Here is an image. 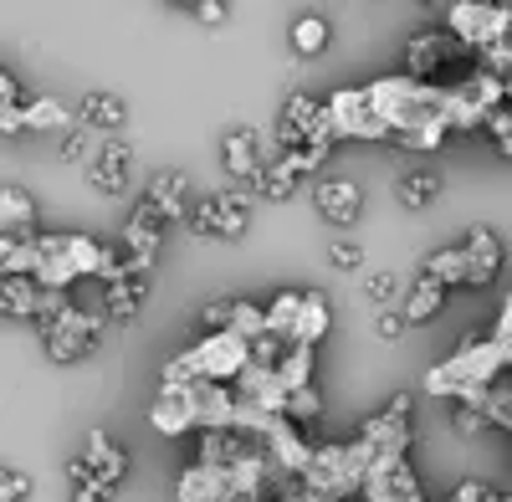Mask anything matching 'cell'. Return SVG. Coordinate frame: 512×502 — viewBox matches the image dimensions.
I'll return each mask as SVG.
<instances>
[{"instance_id": "33", "label": "cell", "mask_w": 512, "mask_h": 502, "mask_svg": "<svg viewBox=\"0 0 512 502\" xmlns=\"http://www.w3.org/2000/svg\"><path fill=\"white\" fill-rule=\"evenodd\" d=\"M297 180H303V175H297L292 164L277 154V159H267V170L256 175V195H267V200H287V195L297 190Z\"/></svg>"}, {"instance_id": "43", "label": "cell", "mask_w": 512, "mask_h": 502, "mask_svg": "<svg viewBox=\"0 0 512 502\" xmlns=\"http://www.w3.org/2000/svg\"><path fill=\"white\" fill-rule=\"evenodd\" d=\"M236 323V298H221V303H205L200 308V328L205 333H226Z\"/></svg>"}, {"instance_id": "55", "label": "cell", "mask_w": 512, "mask_h": 502, "mask_svg": "<svg viewBox=\"0 0 512 502\" xmlns=\"http://www.w3.org/2000/svg\"><path fill=\"white\" fill-rule=\"evenodd\" d=\"M487 502H512V492H497V487H492V492H487Z\"/></svg>"}, {"instance_id": "9", "label": "cell", "mask_w": 512, "mask_h": 502, "mask_svg": "<svg viewBox=\"0 0 512 502\" xmlns=\"http://www.w3.org/2000/svg\"><path fill=\"white\" fill-rule=\"evenodd\" d=\"M0 308H6L11 323H41L47 328L52 318H62L72 308L67 292H52V287H41L31 277H6V287H0Z\"/></svg>"}, {"instance_id": "6", "label": "cell", "mask_w": 512, "mask_h": 502, "mask_svg": "<svg viewBox=\"0 0 512 502\" xmlns=\"http://www.w3.org/2000/svg\"><path fill=\"white\" fill-rule=\"evenodd\" d=\"M328 118L338 139H374V144H395V129L374 113L369 103V82L364 88H333L328 93Z\"/></svg>"}, {"instance_id": "46", "label": "cell", "mask_w": 512, "mask_h": 502, "mask_svg": "<svg viewBox=\"0 0 512 502\" xmlns=\"http://www.w3.org/2000/svg\"><path fill=\"white\" fill-rule=\"evenodd\" d=\"M451 426H456V436H466V441H472V436H482L492 421H487V415H482L477 405H456V410H451Z\"/></svg>"}, {"instance_id": "38", "label": "cell", "mask_w": 512, "mask_h": 502, "mask_svg": "<svg viewBox=\"0 0 512 502\" xmlns=\"http://www.w3.org/2000/svg\"><path fill=\"white\" fill-rule=\"evenodd\" d=\"M67 482H72V502H108L113 492L93 477V467L88 462H82V456H77V462L67 467Z\"/></svg>"}, {"instance_id": "12", "label": "cell", "mask_w": 512, "mask_h": 502, "mask_svg": "<svg viewBox=\"0 0 512 502\" xmlns=\"http://www.w3.org/2000/svg\"><path fill=\"white\" fill-rule=\"evenodd\" d=\"M246 195L241 190H221V195H205L200 205H190V231L195 236H226L236 241L246 231Z\"/></svg>"}, {"instance_id": "56", "label": "cell", "mask_w": 512, "mask_h": 502, "mask_svg": "<svg viewBox=\"0 0 512 502\" xmlns=\"http://www.w3.org/2000/svg\"><path fill=\"white\" fill-rule=\"evenodd\" d=\"M497 149H502V154H507V159H512V139H502V144H497Z\"/></svg>"}, {"instance_id": "21", "label": "cell", "mask_w": 512, "mask_h": 502, "mask_svg": "<svg viewBox=\"0 0 512 502\" xmlns=\"http://www.w3.org/2000/svg\"><path fill=\"white\" fill-rule=\"evenodd\" d=\"M313 200H318V216L333 221V226H354L359 211H364V190L354 180H323Z\"/></svg>"}, {"instance_id": "18", "label": "cell", "mask_w": 512, "mask_h": 502, "mask_svg": "<svg viewBox=\"0 0 512 502\" xmlns=\"http://www.w3.org/2000/svg\"><path fill=\"white\" fill-rule=\"evenodd\" d=\"M128 175H134V154H128V144H123V139L98 144V154H93V164H88L93 190H98V195H123V190H128Z\"/></svg>"}, {"instance_id": "4", "label": "cell", "mask_w": 512, "mask_h": 502, "mask_svg": "<svg viewBox=\"0 0 512 502\" xmlns=\"http://www.w3.org/2000/svg\"><path fill=\"white\" fill-rule=\"evenodd\" d=\"M482 57L466 47L461 36H451L446 26H420L410 41H405V77H415V82H436V77H446V72H472Z\"/></svg>"}, {"instance_id": "32", "label": "cell", "mask_w": 512, "mask_h": 502, "mask_svg": "<svg viewBox=\"0 0 512 502\" xmlns=\"http://www.w3.org/2000/svg\"><path fill=\"white\" fill-rule=\"evenodd\" d=\"M297 313H303V292H277V303L267 308V333L282 339L292 349V333H297Z\"/></svg>"}, {"instance_id": "39", "label": "cell", "mask_w": 512, "mask_h": 502, "mask_svg": "<svg viewBox=\"0 0 512 502\" xmlns=\"http://www.w3.org/2000/svg\"><path fill=\"white\" fill-rule=\"evenodd\" d=\"M441 195V175L436 170H415L400 180V205H431Z\"/></svg>"}, {"instance_id": "59", "label": "cell", "mask_w": 512, "mask_h": 502, "mask_svg": "<svg viewBox=\"0 0 512 502\" xmlns=\"http://www.w3.org/2000/svg\"><path fill=\"white\" fill-rule=\"evenodd\" d=\"M507 431H512V426H507Z\"/></svg>"}, {"instance_id": "11", "label": "cell", "mask_w": 512, "mask_h": 502, "mask_svg": "<svg viewBox=\"0 0 512 502\" xmlns=\"http://www.w3.org/2000/svg\"><path fill=\"white\" fill-rule=\"evenodd\" d=\"M159 236H164V221L149 211V205H139V211L128 216L123 236H118V251H123V267H128V277L149 282V272H154V251H159Z\"/></svg>"}, {"instance_id": "24", "label": "cell", "mask_w": 512, "mask_h": 502, "mask_svg": "<svg viewBox=\"0 0 512 502\" xmlns=\"http://www.w3.org/2000/svg\"><path fill=\"white\" fill-rule=\"evenodd\" d=\"M82 462L93 467V477L108 487V492H118V482H123V472H128V456H123V446L108 436V431H93L88 436V456Z\"/></svg>"}, {"instance_id": "27", "label": "cell", "mask_w": 512, "mask_h": 502, "mask_svg": "<svg viewBox=\"0 0 512 502\" xmlns=\"http://www.w3.org/2000/svg\"><path fill=\"white\" fill-rule=\"evenodd\" d=\"M149 426L159 431V436H169V441H175V436H190L195 431V421H190V410H185V400H175V395H154L149 400Z\"/></svg>"}, {"instance_id": "25", "label": "cell", "mask_w": 512, "mask_h": 502, "mask_svg": "<svg viewBox=\"0 0 512 502\" xmlns=\"http://www.w3.org/2000/svg\"><path fill=\"white\" fill-rule=\"evenodd\" d=\"M333 313H328V298L318 287L303 292V313H297V333H292V349H318L323 344V333H328Z\"/></svg>"}, {"instance_id": "22", "label": "cell", "mask_w": 512, "mask_h": 502, "mask_svg": "<svg viewBox=\"0 0 512 502\" xmlns=\"http://www.w3.org/2000/svg\"><path fill=\"white\" fill-rule=\"evenodd\" d=\"M236 395H241V405H256L267 415H287V390L277 385V369H256L251 364L236 380Z\"/></svg>"}, {"instance_id": "17", "label": "cell", "mask_w": 512, "mask_h": 502, "mask_svg": "<svg viewBox=\"0 0 512 502\" xmlns=\"http://www.w3.org/2000/svg\"><path fill=\"white\" fill-rule=\"evenodd\" d=\"M461 251H466V287H492L497 272H502V241H497V231L472 226L461 236Z\"/></svg>"}, {"instance_id": "47", "label": "cell", "mask_w": 512, "mask_h": 502, "mask_svg": "<svg viewBox=\"0 0 512 502\" xmlns=\"http://www.w3.org/2000/svg\"><path fill=\"white\" fill-rule=\"evenodd\" d=\"M328 262H333L338 272H359V267H364V246H359V241H333V246H328Z\"/></svg>"}, {"instance_id": "50", "label": "cell", "mask_w": 512, "mask_h": 502, "mask_svg": "<svg viewBox=\"0 0 512 502\" xmlns=\"http://www.w3.org/2000/svg\"><path fill=\"white\" fill-rule=\"evenodd\" d=\"M487 134L502 144V139H512V98L507 103H497L492 113H487Z\"/></svg>"}, {"instance_id": "5", "label": "cell", "mask_w": 512, "mask_h": 502, "mask_svg": "<svg viewBox=\"0 0 512 502\" xmlns=\"http://www.w3.org/2000/svg\"><path fill=\"white\" fill-rule=\"evenodd\" d=\"M159 390L164 395H175V400H185V410H190V421H195V431L205 436V431H241V400H236V390L231 385H210V380H159Z\"/></svg>"}, {"instance_id": "54", "label": "cell", "mask_w": 512, "mask_h": 502, "mask_svg": "<svg viewBox=\"0 0 512 502\" xmlns=\"http://www.w3.org/2000/svg\"><path fill=\"white\" fill-rule=\"evenodd\" d=\"M272 502H333V497H318V492H308V487H297V492H282V497H272Z\"/></svg>"}, {"instance_id": "8", "label": "cell", "mask_w": 512, "mask_h": 502, "mask_svg": "<svg viewBox=\"0 0 512 502\" xmlns=\"http://www.w3.org/2000/svg\"><path fill=\"white\" fill-rule=\"evenodd\" d=\"M103 333H108V323H103L98 313H82V308L72 303L62 318H52L47 328H41V339H47V354H52L57 364H77V359L98 354Z\"/></svg>"}, {"instance_id": "29", "label": "cell", "mask_w": 512, "mask_h": 502, "mask_svg": "<svg viewBox=\"0 0 512 502\" xmlns=\"http://www.w3.org/2000/svg\"><path fill=\"white\" fill-rule=\"evenodd\" d=\"M313 364H318V349H287L282 364H277V385H282L287 395L308 390V385H313Z\"/></svg>"}, {"instance_id": "41", "label": "cell", "mask_w": 512, "mask_h": 502, "mask_svg": "<svg viewBox=\"0 0 512 502\" xmlns=\"http://www.w3.org/2000/svg\"><path fill=\"white\" fill-rule=\"evenodd\" d=\"M328 154H333V139H313V144H303V149H282V159L292 164L297 175H318L323 164H328Z\"/></svg>"}, {"instance_id": "57", "label": "cell", "mask_w": 512, "mask_h": 502, "mask_svg": "<svg viewBox=\"0 0 512 502\" xmlns=\"http://www.w3.org/2000/svg\"><path fill=\"white\" fill-rule=\"evenodd\" d=\"M507 98H512V82H507Z\"/></svg>"}, {"instance_id": "51", "label": "cell", "mask_w": 512, "mask_h": 502, "mask_svg": "<svg viewBox=\"0 0 512 502\" xmlns=\"http://www.w3.org/2000/svg\"><path fill=\"white\" fill-rule=\"evenodd\" d=\"M487 492H492L487 482H477V477H466V482H461V487L451 492V502H487Z\"/></svg>"}, {"instance_id": "34", "label": "cell", "mask_w": 512, "mask_h": 502, "mask_svg": "<svg viewBox=\"0 0 512 502\" xmlns=\"http://www.w3.org/2000/svg\"><path fill=\"white\" fill-rule=\"evenodd\" d=\"M36 262H41L36 236L31 241H0V272L6 277H31L36 282Z\"/></svg>"}, {"instance_id": "36", "label": "cell", "mask_w": 512, "mask_h": 502, "mask_svg": "<svg viewBox=\"0 0 512 502\" xmlns=\"http://www.w3.org/2000/svg\"><path fill=\"white\" fill-rule=\"evenodd\" d=\"M323 47H328V21L323 16H303L292 26V52L297 57H318Z\"/></svg>"}, {"instance_id": "52", "label": "cell", "mask_w": 512, "mask_h": 502, "mask_svg": "<svg viewBox=\"0 0 512 502\" xmlns=\"http://www.w3.org/2000/svg\"><path fill=\"white\" fill-rule=\"evenodd\" d=\"M492 333H502V339H512V292H507V298H502V313H497Z\"/></svg>"}, {"instance_id": "1", "label": "cell", "mask_w": 512, "mask_h": 502, "mask_svg": "<svg viewBox=\"0 0 512 502\" xmlns=\"http://www.w3.org/2000/svg\"><path fill=\"white\" fill-rule=\"evenodd\" d=\"M502 374H512V354L502 349L497 333H466L436 369H425V395H446L456 405H482V395Z\"/></svg>"}, {"instance_id": "53", "label": "cell", "mask_w": 512, "mask_h": 502, "mask_svg": "<svg viewBox=\"0 0 512 502\" xmlns=\"http://www.w3.org/2000/svg\"><path fill=\"white\" fill-rule=\"evenodd\" d=\"M195 16H200L205 26H216V21H226V6H221V0H205V6H200Z\"/></svg>"}, {"instance_id": "19", "label": "cell", "mask_w": 512, "mask_h": 502, "mask_svg": "<svg viewBox=\"0 0 512 502\" xmlns=\"http://www.w3.org/2000/svg\"><path fill=\"white\" fill-rule=\"evenodd\" d=\"M185 190H190V180L180 175V170H159L154 180H149V190H144V200L139 205H149V211L169 226V221H190V200H185Z\"/></svg>"}, {"instance_id": "48", "label": "cell", "mask_w": 512, "mask_h": 502, "mask_svg": "<svg viewBox=\"0 0 512 502\" xmlns=\"http://www.w3.org/2000/svg\"><path fill=\"white\" fill-rule=\"evenodd\" d=\"M31 497V472L6 467V482H0V502H26Z\"/></svg>"}, {"instance_id": "28", "label": "cell", "mask_w": 512, "mask_h": 502, "mask_svg": "<svg viewBox=\"0 0 512 502\" xmlns=\"http://www.w3.org/2000/svg\"><path fill=\"white\" fill-rule=\"evenodd\" d=\"M446 292H451V287H441L436 277H420V282L405 292V308H400V313H405V323H425V318H436V313H441V303H446Z\"/></svg>"}, {"instance_id": "30", "label": "cell", "mask_w": 512, "mask_h": 502, "mask_svg": "<svg viewBox=\"0 0 512 502\" xmlns=\"http://www.w3.org/2000/svg\"><path fill=\"white\" fill-rule=\"evenodd\" d=\"M77 123H82V129H118V123H123V103L113 93H88L77 103Z\"/></svg>"}, {"instance_id": "20", "label": "cell", "mask_w": 512, "mask_h": 502, "mask_svg": "<svg viewBox=\"0 0 512 502\" xmlns=\"http://www.w3.org/2000/svg\"><path fill=\"white\" fill-rule=\"evenodd\" d=\"M231 497V472L226 467H185L180 482H175V502H226Z\"/></svg>"}, {"instance_id": "14", "label": "cell", "mask_w": 512, "mask_h": 502, "mask_svg": "<svg viewBox=\"0 0 512 502\" xmlns=\"http://www.w3.org/2000/svg\"><path fill=\"white\" fill-rule=\"evenodd\" d=\"M359 441L379 446V451H410V395H390L369 421L359 426Z\"/></svg>"}, {"instance_id": "2", "label": "cell", "mask_w": 512, "mask_h": 502, "mask_svg": "<svg viewBox=\"0 0 512 502\" xmlns=\"http://www.w3.org/2000/svg\"><path fill=\"white\" fill-rule=\"evenodd\" d=\"M36 251H41V262H36V282L41 287H52V292H67L77 277H98L103 287L128 277L123 267V251L118 246H103L93 236H77V231H57V236H36Z\"/></svg>"}, {"instance_id": "40", "label": "cell", "mask_w": 512, "mask_h": 502, "mask_svg": "<svg viewBox=\"0 0 512 502\" xmlns=\"http://www.w3.org/2000/svg\"><path fill=\"white\" fill-rule=\"evenodd\" d=\"M477 410L487 415L492 426H512V374H502V380L482 395V405H477Z\"/></svg>"}, {"instance_id": "31", "label": "cell", "mask_w": 512, "mask_h": 502, "mask_svg": "<svg viewBox=\"0 0 512 502\" xmlns=\"http://www.w3.org/2000/svg\"><path fill=\"white\" fill-rule=\"evenodd\" d=\"M425 277H436L441 287H466V251H461V241L431 251V257H425Z\"/></svg>"}, {"instance_id": "49", "label": "cell", "mask_w": 512, "mask_h": 502, "mask_svg": "<svg viewBox=\"0 0 512 502\" xmlns=\"http://www.w3.org/2000/svg\"><path fill=\"white\" fill-rule=\"evenodd\" d=\"M410 323H405V313H379V323H374V333H379V344H400V333H405Z\"/></svg>"}, {"instance_id": "58", "label": "cell", "mask_w": 512, "mask_h": 502, "mask_svg": "<svg viewBox=\"0 0 512 502\" xmlns=\"http://www.w3.org/2000/svg\"><path fill=\"white\" fill-rule=\"evenodd\" d=\"M507 11H512V6H507ZM507 41H512V36H507Z\"/></svg>"}, {"instance_id": "16", "label": "cell", "mask_w": 512, "mask_h": 502, "mask_svg": "<svg viewBox=\"0 0 512 502\" xmlns=\"http://www.w3.org/2000/svg\"><path fill=\"white\" fill-rule=\"evenodd\" d=\"M267 451H272V462L287 472V477H297L303 482V472L313 467V456H318V446H313V436L303 431V426H292L287 415L267 431Z\"/></svg>"}, {"instance_id": "15", "label": "cell", "mask_w": 512, "mask_h": 502, "mask_svg": "<svg viewBox=\"0 0 512 502\" xmlns=\"http://www.w3.org/2000/svg\"><path fill=\"white\" fill-rule=\"evenodd\" d=\"M303 487L318 492V497H333V502L354 497L359 482H354V472H349V451H344V446H318L313 467L303 472Z\"/></svg>"}, {"instance_id": "3", "label": "cell", "mask_w": 512, "mask_h": 502, "mask_svg": "<svg viewBox=\"0 0 512 502\" xmlns=\"http://www.w3.org/2000/svg\"><path fill=\"white\" fill-rule=\"evenodd\" d=\"M251 369V339H241L236 328L226 333H200V339L175 354L164 369H159V380H210V385H236L241 374Z\"/></svg>"}, {"instance_id": "23", "label": "cell", "mask_w": 512, "mask_h": 502, "mask_svg": "<svg viewBox=\"0 0 512 502\" xmlns=\"http://www.w3.org/2000/svg\"><path fill=\"white\" fill-rule=\"evenodd\" d=\"M36 236V200L16 185L0 190V241H31Z\"/></svg>"}, {"instance_id": "10", "label": "cell", "mask_w": 512, "mask_h": 502, "mask_svg": "<svg viewBox=\"0 0 512 502\" xmlns=\"http://www.w3.org/2000/svg\"><path fill=\"white\" fill-rule=\"evenodd\" d=\"M364 502H425L420 477L405 451H379V462L364 482Z\"/></svg>"}, {"instance_id": "37", "label": "cell", "mask_w": 512, "mask_h": 502, "mask_svg": "<svg viewBox=\"0 0 512 502\" xmlns=\"http://www.w3.org/2000/svg\"><path fill=\"white\" fill-rule=\"evenodd\" d=\"M287 421H292V426H303V431H313V426L323 421V395H318V385L287 395Z\"/></svg>"}, {"instance_id": "45", "label": "cell", "mask_w": 512, "mask_h": 502, "mask_svg": "<svg viewBox=\"0 0 512 502\" xmlns=\"http://www.w3.org/2000/svg\"><path fill=\"white\" fill-rule=\"evenodd\" d=\"M364 292H369V303H379L384 313H390V303L400 298V277H395V272H374Z\"/></svg>"}, {"instance_id": "42", "label": "cell", "mask_w": 512, "mask_h": 502, "mask_svg": "<svg viewBox=\"0 0 512 502\" xmlns=\"http://www.w3.org/2000/svg\"><path fill=\"white\" fill-rule=\"evenodd\" d=\"M241 339H267V308H256V303H246V298H236V323H231Z\"/></svg>"}, {"instance_id": "35", "label": "cell", "mask_w": 512, "mask_h": 502, "mask_svg": "<svg viewBox=\"0 0 512 502\" xmlns=\"http://www.w3.org/2000/svg\"><path fill=\"white\" fill-rule=\"evenodd\" d=\"M72 113H67V103H57V98H31L26 103V129H72Z\"/></svg>"}, {"instance_id": "26", "label": "cell", "mask_w": 512, "mask_h": 502, "mask_svg": "<svg viewBox=\"0 0 512 502\" xmlns=\"http://www.w3.org/2000/svg\"><path fill=\"white\" fill-rule=\"evenodd\" d=\"M144 298H149V282H139V277H118V282L103 287V313H108L113 323H128V318L144 308Z\"/></svg>"}, {"instance_id": "13", "label": "cell", "mask_w": 512, "mask_h": 502, "mask_svg": "<svg viewBox=\"0 0 512 502\" xmlns=\"http://www.w3.org/2000/svg\"><path fill=\"white\" fill-rule=\"evenodd\" d=\"M277 154H282V144L267 139V134H256V129H231L226 144H221V164L236 180H251V185H256V175L267 170V159H277Z\"/></svg>"}, {"instance_id": "7", "label": "cell", "mask_w": 512, "mask_h": 502, "mask_svg": "<svg viewBox=\"0 0 512 502\" xmlns=\"http://www.w3.org/2000/svg\"><path fill=\"white\" fill-rule=\"evenodd\" d=\"M446 31L461 36L466 47L482 57V52L502 47V41L512 36V11L507 6H487V0H461V6L446 11Z\"/></svg>"}, {"instance_id": "44", "label": "cell", "mask_w": 512, "mask_h": 502, "mask_svg": "<svg viewBox=\"0 0 512 502\" xmlns=\"http://www.w3.org/2000/svg\"><path fill=\"white\" fill-rule=\"evenodd\" d=\"M88 149H93V129H82V123H72V129L57 139V159H82ZM93 154H98V149H93Z\"/></svg>"}]
</instances>
